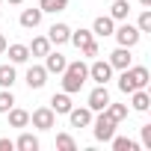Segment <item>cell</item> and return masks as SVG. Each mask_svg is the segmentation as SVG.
Returning <instances> with one entry per match:
<instances>
[{
	"instance_id": "cell-17",
	"label": "cell",
	"mask_w": 151,
	"mask_h": 151,
	"mask_svg": "<svg viewBox=\"0 0 151 151\" xmlns=\"http://www.w3.org/2000/svg\"><path fill=\"white\" fill-rule=\"evenodd\" d=\"M6 53H9V62L12 65H24L30 59V47L27 45H6Z\"/></svg>"
},
{
	"instance_id": "cell-11",
	"label": "cell",
	"mask_w": 151,
	"mask_h": 151,
	"mask_svg": "<svg viewBox=\"0 0 151 151\" xmlns=\"http://www.w3.org/2000/svg\"><path fill=\"white\" fill-rule=\"evenodd\" d=\"M113 30H116V21H113L110 15H98V18L92 21V36H98V39L113 36Z\"/></svg>"
},
{
	"instance_id": "cell-18",
	"label": "cell",
	"mask_w": 151,
	"mask_h": 151,
	"mask_svg": "<svg viewBox=\"0 0 151 151\" xmlns=\"http://www.w3.org/2000/svg\"><path fill=\"white\" fill-rule=\"evenodd\" d=\"M71 107H74V104H71V95H68V92H56V95L50 98V110H53L56 116H65Z\"/></svg>"
},
{
	"instance_id": "cell-9",
	"label": "cell",
	"mask_w": 151,
	"mask_h": 151,
	"mask_svg": "<svg viewBox=\"0 0 151 151\" xmlns=\"http://www.w3.org/2000/svg\"><path fill=\"white\" fill-rule=\"evenodd\" d=\"M65 116H68L71 127H89V124H92V119H95L89 107H71V110H68Z\"/></svg>"
},
{
	"instance_id": "cell-23",
	"label": "cell",
	"mask_w": 151,
	"mask_h": 151,
	"mask_svg": "<svg viewBox=\"0 0 151 151\" xmlns=\"http://www.w3.org/2000/svg\"><path fill=\"white\" fill-rule=\"evenodd\" d=\"M15 148H18V151H39V136H33V133H21V136L15 139Z\"/></svg>"
},
{
	"instance_id": "cell-16",
	"label": "cell",
	"mask_w": 151,
	"mask_h": 151,
	"mask_svg": "<svg viewBox=\"0 0 151 151\" xmlns=\"http://www.w3.org/2000/svg\"><path fill=\"white\" fill-rule=\"evenodd\" d=\"M77 50H83V47H89L92 42H95V36H92V30H86V27H80V30H71V39H68Z\"/></svg>"
},
{
	"instance_id": "cell-4",
	"label": "cell",
	"mask_w": 151,
	"mask_h": 151,
	"mask_svg": "<svg viewBox=\"0 0 151 151\" xmlns=\"http://www.w3.org/2000/svg\"><path fill=\"white\" fill-rule=\"evenodd\" d=\"M113 36H116V42H119L122 47H136L139 39H142V33L136 30V24H127V21H122V24L113 30Z\"/></svg>"
},
{
	"instance_id": "cell-10",
	"label": "cell",
	"mask_w": 151,
	"mask_h": 151,
	"mask_svg": "<svg viewBox=\"0 0 151 151\" xmlns=\"http://www.w3.org/2000/svg\"><path fill=\"white\" fill-rule=\"evenodd\" d=\"M24 80H27L30 89H42V86L47 83V68H45V65H30L27 74H24Z\"/></svg>"
},
{
	"instance_id": "cell-26",
	"label": "cell",
	"mask_w": 151,
	"mask_h": 151,
	"mask_svg": "<svg viewBox=\"0 0 151 151\" xmlns=\"http://www.w3.org/2000/svg\"><path fill=\"white\" fill-rule=\"evenodd\" d=\"M104 113H107L110 119H116V122H124V119H127V104H113V101H110V104L104 107Z\"/></svg>"
},
{
	"instance_id": "cell-7",
	"label": "cell",
	"mask_w": 151,
	"mask_h": 151,
	"mask_svg": "<svg viewBox=\"0 0 151 151\" xmlns=\"http://www.w3.org/2000/svg\"><path fill=\"white\" fill-rule=\"evenodd\" d=\"M110 101H113V98H110V92H107V86H101V83H95V89L89 92V104H86V107H89L92 113H101V110H104V107H107Z\"/></svg>"
},
{
	"instance_id": "cell-20",
	"label": "cell",
	"mask_w": 151,
	"mask_h": 151,
	"mask_svg": "<svg viewBox=\"0 0 151 151\" xmlns=\"http://www.w3.org/2000/svg\"><path fill=\"white\" fill-rule=\"evenodd\" d=\"M127 15H130V0H113L110 18L113 21H127Z\"/></svg>"
},
{
	"instance_id": "cell-13",
	"label": "cell",
	"mask_w": 151,
	"mask_h": 151,
	"mask_svg": "<svg viewBox=\"0 0 151 151\" xmlns=\"http://www.w3.org/2000/svg\"><path fill=\"white\" fill-rule=\"evenodd\" d=\"M130 110H136V113H148V110H151V95H148V89L130 92Z\"/></svg>"
},
{
	"instance_id": "cell-25",
	"label": "cell",
	"mask_w": 151,
	"mask_h": 151,
	"mask_svg": "<svg viewBox=\"0 0 151 151\" xmlns=\"http://www.w3.org/2000/svg\"><path fill=\"white\" fill-rule=\"evenodd\" d=\"M39 9L56 15V12H65L68 9V0H39Z\"/></svg>"
},
{
	"instance_id": "cell-19",
	"label": "cell",
	"mask_w": 151,
	"mask_h": 151,
	"mask_svg": "<svg viewBox=\"0 0 151 151\" xmlns=\"http://www.w3.org/2000/svg\"><path fill=\"white\" fill-rule=\"evenodd\" d=\"M6 119H9V127H27V124H30V113L21 110V107H12V110L6 113Z\"/></svg>"
},
{
	"instance_id": "cell-14",
	"label": "cell",
	"mask_w": 151,
	"mask_h": 151,
	"mask_svg": "<svg viewBox=\"0 0 151 151\" xmlns=\"http://www.w3.org/2000/svg\"><path fill=\"white\" fill-rule=\"evenodd\" d=\"M42 15H45V12H42L39 6H36V9H21V18H18V21H21L24 30H36V27L42 24Z\"/></svg>"
},
{
	"instance_id": "cell-22",
	"label": "cell",
	"mask_w": 151,
	"mask_h": 151,
	"mask_svg": "<svg viewBox=\"0 0 151 151\" xmlns=\"http://www.w3.org/2000/svg\"><path fill=\"white\" fill-rule=\"evenodd\" d=\"M27 47H30V56H45L50 50V42H47V36H36Z\"/></svg>"
},
{
	"instance_id": "cell-15",
	"label": "cell",
	"mask_w": 151,
	"mask_h": 151,
	"mask_svg": "<svg viewBox=\"0 0 151 151\" xmlns=\"http://www.w3.org/2000/svg\"><path fill=\"white\" fill-rule=\"evenodd\" d=\"M71 39V27L68 24H53L50 30H47V42L50 45H65Z\"/></svg>"
},
{
	"instance_id": "cell-1",
	"label": "cell",
	"mask_w": 151,
	"mask_h": 151,
	"mask_svg": "<svg viewBox=\"0 0 151 151\" xmlns=\"http://www.w3.org/2000/svg\"><path fill=\"white\" fill-rule=\"evenodd\" d=\"M86 80H89V65H86L83 59H74V62H68L65 71H62V92H68V95L80 92Z\"/></svg>"
},
{
	"instance_id": "cell-24",
	"label": "cell",
	"mask_w": 151,
	"mask_h": 151,
	"mask_svg": "<svg viewBox=\"0 0 151 151\" xmlns=\"http://www.w3.org/2000/svg\"><path fill=\"white\" fill-rule=\"evenodd\" d=\"M110 145H113V151H136L139 148V142L136 139H127V136H113Z\"/></svg>"
},
{
	"instance_id": "cell-34",
	"label": "cell",
	"mask_w": 151,
	"mask_h": 151,
	"mask_svg": "<svg viewBox=\"0 0 151 151\" xmlns=\"http://www.w3.org/2000/svg\"><path fill=\"white\" fill-rule=\"evenodd\" d=\"M139 6L142 9H151V0H139Z\"/></svg>"
},
{
	"instance_id": "cell-32",
	"label": "cell",
	"mask_w": 151,
	"mask_h": 151,
	"mask_svg": "<svg viewBox=\"0 0 151 151\" xmlns=\"http://www.w3.org/2000/svg\"><path fill=\"white\" fill-rule=\"evenodd\" d=\"M6 148L12 151V148H15V142H12L9 136H0V151H6Z\"/></svg>"
},
{
	"instance_id": "cell-8",
	"label": "cell",
	"mask_w": 151,
	"mask_h": 151,
	"mask_svg": "<svg viewBox=\"0 0 151 151\" xmlns=\"http://www.w3.org/2000/svg\"><path fill=\"white\" fill-rule=\"evenodd\" d=\"M110 65H113V71H122V68H130L133 65V53H130V47H116L113 53H110V59H107Z\"/></svg>"
},
{
	"instance_id": "cell-5",
	"label": "cell",
	"mask_w": 151,
	"mask_h": 151,
	"mask_svg": "<svg viewBox=\"0 0 151 151\" xmlns=\"http://www.w3.org/2000/svg\"><path fill=\"white\" fill-rule=\"evenodd\" d=\"M30 124H33L36 130H50V127L56 124V113H53L50 107H39V110L30 113Z\"/></svg>"
},
{
	"instance_id": "cell-36",
	"label": "cell",
	"mask_w": 151,
	"mask_h": 151,
	"mask_svg": "<svg viewBox=\"0 0 151 151\" xmlns=\"http://www.w3.org/2000/svg\"><path fill=\"white\" fill-rule=\"evenodd\" d=\"M0 3H3V0H0Z\"/></svg>"
},
{
	"instance_id": "cell-2",
	"label": "cell",
	"mask_w": 151,
	"mask_h": 151,
	"mask_svg": "<svg viewBox=\"0 0 151 151\" xmlns=\"http://www.w3.org/2000/svg\"><path fill=\"white\" fill-rule=\"evenodd\" d=\"M148 80H151V74H148V68H145V65L122 68V74H119V92L130 95V92H136V89H145V86H148Z\"/></svg>"
},
{
	"instance_id": "cell-21",
	"label": "cell",
	"mask_w": 151,
	"mask_h": 151,
	"mask_svg": "<svg viewBox=\"0 0 151 151\" xmlns=\"http://www.w3.org/2000/svg\"><path fill=\"white\" fill-rule=\"evenodd\" d=\"M18 80V74H15V65H0V89H12Z\"/></svg>"
},
{
	"instance_id": "cell-35",
	"label": "cell",
	"mask_w": 151,
	"mask_h": 151,
	"mask_svg": "<svg viewBox=\"0 0 151 151\" xmlns=\"http://www.w3.org/2000/svg\"><path fill=\"white\" fill-rule=\"evenodd\" d=\"M6 3H12V6H21V3H24V0H6Z\"/></svg>"
},
{
	"instance_id": "cell-29",
	"label": "cell",
	"mask_w": 151,
	"mask_h": 151,
	"mask_svg": "<svg viewBox=\"0 0 151 151\" xmlns=\"http://www.w3.org/2000/svg\"><path fill=\"white\" fill-rule=\"evenodd\" d=\"M136 30H139V33H151V9H142V12H139Z\"/></svg>"
},
{
	"instance_id": "cell-33",
	"label": "cell",
	"mask_w": 151,
	"mask_h": 151,
	"mask_svg": "<svg viewBox=\"0 0 151 151\" xmlns=\"http://www.w3.org/2000/svg\"><path fill=\"white\" fill-rule=\"evenodd\" d=\"M6 45H9V42H6V36H0V53H6Z\"/></svg>"
},
{
	"instance_id": "cell-27",
	"label": "cell",
	"mask_w": 151,
	"mask_h": 151,
	"mask_svg": "<svg viewBox=\"0 0 151 151\" xmlns=\"http://www.w3.org/2000/svg\"><path fill=\"white\" fill-rule=\"evenodd\" d=\"M56 148H59V151H74L77 142H74L71 133H56Z\"/></svg>"
},
{
	"instance_id": "cell-12",
	"label": "cell",
	"mask_w": 151,
	"mask_h": 151,
	"mask_svg": "<svg viewBox=\"0 0 151 151\" xmlns=\"http://www.w3.org/2000/svg\"><path fill=\"white\" fill-rule=\"evenodd\" d=\"M65 65H68V59H65L59 50H47V53H45V68H47V74H62Z\"/></svg>"
},
{
	"instance_id": "cell-6",
	"label": "cell",
	"mask_w": 151,
	"mask_h": 151,
	"mask_svg": "<svg viewBox=\"0 0 151 151\" xmlns=\"http://www.w3.org/2000/svg\"><path fill=\"white\" fill-rule=\"evenodd\" d=\"M89 80H95V83L107 86V83L113 80V65H110L107 59H95V62L89 65Z\"/></svg>"
},
{
	"instance_id": "cell-28",
	"label": "cell",
	"mask_w": 151,
	"mask_h": 151,
	"mask_svg": "<svg viewBox=\"0 0 151 151\" xmlns=\"http://www.w3.org/2000/svg\"><path fill=\"white\" fill-rule=\"evenodd\" d=\"M12 107H15V95H12V89H3V92H0V113L6 116Z\"/></svg>"
},
{
	"instance_id": "cell-31",
	"label": "cell",
	"mask_w": 151,
	"mask_h": 151,
	"mask_svg": "<svg viewBox=\"0 0 151 151\" xmlns=\"http://www.w3.org/2000/svg\"><path fill=\"white\" fill-rule=\"evenodd\" d=\"M80 53H83V56H89V59H95V56H98V42H92V45H89V47H83Z\"/></svg>"
},
{
	"instance_id": "cell-3",
	"label": "cell",
	"mask_w": 151,
	"mask_h": 151,
	"mask_svg": "<svg viewBox=\"0 0 151 151\" xmlns=\"http://www.w3.org/2000/svg\"><path fill=\"white\" fill-rule=\"evenodd\" d=\"M116 127H119V122L110 119L104 110L98 113V119H92V136H95L98 142H110V139L116 136Z\"/></svg>"
},
{
	"instance_id": "cell-30",
	"label": "cell",
	"mask_w": 151,
	"mask_h": 151,
	"mask_svg": "<svg viewBox=\"0 0 151 151\" xmlns=\"http://www.w3.org/2000/svg\"><path fill=\"white\" fill-rule=\"evenodd\" d=\"M139 133H142V148H151V124H142Z\"/></svg>"
}]
</instances>
